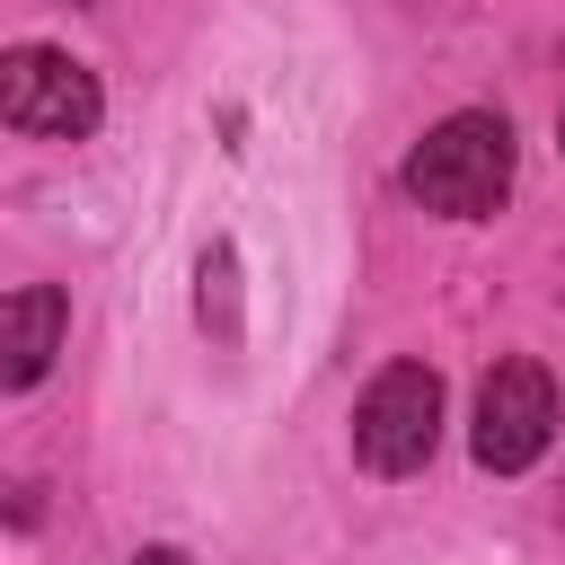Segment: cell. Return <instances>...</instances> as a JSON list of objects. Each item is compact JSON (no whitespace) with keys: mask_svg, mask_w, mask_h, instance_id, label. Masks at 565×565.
Segmentation results:
<instances>
[{"mask_svg":"<svg viewBox=\"0 0 565 565\" xmlns=\"http://www.w3.org/2000/svg\"><path fill=\"white\" fill-rule=\"evenodd\" d=\"M62 327H71L62 282L0 291V388H35L53 371V353H62Z\"/></svg>","mask_w":565,"mask_h":565,"instance_id":"5b68a950","label":"cell"},{"mask_svg":"<svg viewBox=\"0 0 565 565\" xmlns=\"http://www.w3.org/2000/svg\"><path fill=\"white\" fill-rule=\"evenodd\" d=\"M547 441H556V380L539 371V362H494L486 371V388H477V433H468V450H477V468H494V477H521V468H539L547 459Z\"/></svg>","mask_w":565,"mask_h":565,"instance_id":"277c9868","label":"cell"},{"mask_svg":"<svg viewBox=\"0 0 565 565\" xmlns=\"http://www.w3.org/2000/svg\"><path fill=\"white\" fill-rule=\"evenodd\" d=\"M194 282H203V327H221V344H238V256H230V238L203 247Z\"/></svg>","mask_w":565,"mask_h":565,"instance_id":"8992f818","label":"cell"},{"mask_svg":"<svg viewBox=\"0 0 565 565\" xmlns=\"http://www.w3.org/2000/svg\"><path fill=\"white\" fill-rule=\"evenodd\" d=\"M433 441H441V371L388 362L353 406V459L371 477H415L433 459Z\"/></svg>","mask_w":565,"mask_h":565,"instance_id":"3957f363","label":"cell"},{"mask_svg":"<svg viewBox=\"0 0 565 565\" xmlns=\"http://www.w3.org/2000/svg\"><path fill=\"white\" fill-rule=\"evenodd\" d=\"M132 565H194V556H185V547H141Z\"/></svg>","mask_w":565,"mask_h":565,"instance_id":"52a82bcc","label":"cell"},{"mask_svg":"<svg viewBox=\"0 0 565 565\" xmlns=\"http://www.w3.org/2000/svg\"><path fill=\"white\" fill-rule=\"evenodd\" d=\"M556 132H565V124H556Z\"/></svg>","mask_w":565,"mask_h":565,"instance_id":"ba28073f","label":"cell"},{"mask_svg":"<svg viewBox=\"0 0 565 565\" xmlns=\"http://www.w3.org/2000/svg\"><path fill=\"white\" fill-rule=\"evenodd\" d=\"M406 194L441 221H486L512 194V124L494 106H459L441 115L415 150H406Z\"/></svg>","mask_w":565,"mask_h":565,"instance_id":"6da1fadb","label":"cell"},{"mask_svg":"<svg viewBox=\"0 0 565 565\" xmlns=\"http://www.w3.org/2000/svg\"><path fill=\"white\" fill-rule=\"evenodd\" d=\"M106 115L97 97V71L71 62L62 44H18L0 53V124L26 132V141H88Z\"/></svg>","mask_w":565,"mask_h":565,"instance_id":"7a4b0ae2","label":"cell"}]
</instances>
